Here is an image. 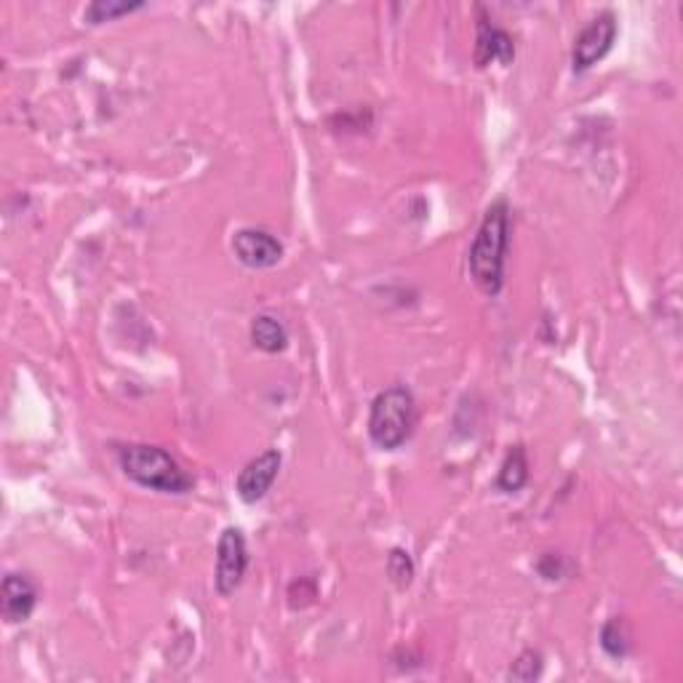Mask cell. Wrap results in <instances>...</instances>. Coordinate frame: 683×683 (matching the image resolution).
<instances>
[{
    "instance_id": "cell-1",
    "label": "cell",
    "mask_w": 683,
    "mask_h": 683,
    "mask_svg": "<svg viewBox=\"0 0 683 683\" xmlns=\"http://www.w3.org/2000/svg\"><path fill=\"white\" fill-rule=\"evenodd\" d=\"M510 248V208L504 201H495L486 208L481 227L468 254L470 278L486 297H497L504 286V262Z\"/></svg>"
},
{
    "instance_id": "cell-2",
    "label": "cell",
    "mask_w": 683,
    "mask_h": 683,
    "mask_svg": "<svg viewBox=\"0 0 683 683\" xmlns=\"http://www.w3.org/2000/svg\"><path fill=\"white\" fill-rule=\"evenodd\" d=\"M118 465L129 481L157 495H187L193 489V476L161 446H123L118 451Z\"/></svg>"
},
{
    "instance_id": "cell-3",
    "label": "cell",
    "mask_w": 683,
    "mask_h": 683,
    "mask_svg": "<svg viewBox=\"0 0 683 683\" xmlns=\"http://www.w3.org/2000/svg\"><path fill=\"white\" fill-rule=\"evenodd\" d=\"M417 398L406 385H390L371 400L369 438L379 451H398L417 430Z\"/></svg>"
},
{
    "instance_id": "cell-4",
    "label": "cell",
    "mask_w": 683,
    "mask_h": 683,
    "mask_svg": "<svg viewBox=\"0 0 683 683\" xmlns=\"http://www.w3.org/2000/svg\"><path fill=\"white\" fill-rule=\"evenodd\" d=\"M248 569V544L241 529L227 527L216 542V571L214 584L220 595H233L241 588Z\"/></svg>"
},
{
    "instance_id": "cell-5",
    "label": "cell",
    "mask_w": 683,
    "mask_h": 683,
    "mask_svg": "<svg viewBox=\"0 0 683 683\" xmlns=\"http://www.w3.org/2000/svg\"><path fill=\"white\" fill-rule=\"evenodd\" d=\"M616 41V17L612 11H603L593 22L577 35L574 49H571V68L574 72H588L593 64L601 62L612 51Z\"/></svg>"
},
{
    "instance_id": "cell-6",
    "label": "cell",
    "mask_w": 683,
    "mask_h": 683,
    "mask_svg": "<svg viewBox=\"0 0 683 683\" xmlns=\"http://www.w3.org/2000/svg\"><path fill=\"white\" fill-rule=\"evenodd\" d=\"M233 254L252 271H271L284 259V243L259 227H241L233 235Z\"/></svg>"
},
{
    "instance_id": "cell-7",
    "label": "cell",
    "mask_w": 683,
    "mask_h": 683,
    "mask_svg": "<svg viewBox=\"0 0 683 683\" xmlns=\"http://www.w3.org/2000/svg\"><path fill=\"white\" fill-rule=\"evenodd\" d=\"M281 462H284L281 451L267 449V451H262L259 457H254L252 462L243 465L238 478H235V491H238V497L243 499V502L256 504L259 499L267 497V491L273 489L275 478H278V472H281Z\"/></svg>"
},
{
    "instance_id": "cell-8",
    "label": "cell",
    "mask_w": 683,
    "mask_h": 683,
    "mask_svg": "<svg viewBox=\"0 0 683 683\" xmlns=\"http://www.w3.org/2000/svg\"><path fill=\"white\" fill-rule=\"evenodd\" d=\"M478 22H476V68H489L491 62L499 64H510L512 57H516V43L502 28H497L486 11L478 6Z\"/></svg>"
},
{
    "instance_id": "cell-9",
    "label": "cell",
    "mask_w": 683,
    "mask_h": 683,
    "mask_svg": "<svg viewBox=\"0 0 683 683\" xmlns=\"http://www.w3.org/2000/svg\"><path fill=\"white\" fill-rule=\"evenodd\" d=\"M38 606V590L30 577L24 574H6L3 590H0V612L9 625L28 622Z\"/></svg>"
},
{
    "instance_id": "cell-10",
    "label": "cell",
    "mask_w": 683,
    "mask_h": 683,
    "mask_svg": "<svg viewBox=\"0 0 683 683\" xmlns=\"http://www.w3.org/2000/svg\"><path fill=\"white\" fill-rule=\"evenodd\" d=\"M252 342L256 350L275 356V353H284L288 347V332H286V326L275 318V315L262 313V315H256L252 324Z\"/></svg>"
},
{
    "instance_id": "cell-11",
    "label": "cell",
    "mask_w": 683,
    "mask_h": 683,
    "mask_svg": "<svg viewBox=\"0 0 683 683\" xmlns=\"http://www.w3.org/2000/svg\"><path fill=\"white\" fill-rule=\"evenodd\" d=\"M527 481H529L527 449H523V446H512L508 457H504L502 468H499L497 489L504 491V495H516V491H521L523 486H527Z\"/></svg>"
},
{
    "instance_id": "cell-12",
    "label": "cell",
    "mask_w": 683,
    "mask_h": 683,
    "mask_svg": "<svg viewBox=\"0 0 683 683\" xmlns=\"http://www.w3.org/2000/svg\"><path fill=\"white\" fill-rule=\"evenodd\" d=\"M140 9H144L142 0H134V3H129V0H94V3L83 11V22L104 24V22H113V19L134 14V11H140Z\"/></svg>"
},
{
    "instance_id": "cell-13",
    "label": "cell",
    "mask_w": 683,
    "mask_h": 683,
    "mask_svg": "<svg viewBox=\"0 0 683 683\" xmlns=\"http://www.w3.org/2000/svg\"><path fill=\"white\" fill-rule=\"evenodd\" d=\"M601 646L603 652L609 656H614V660H622L630 652V633L625 620H620V616H614V620H609L606 625L601 630Z\"/></svg>"
},
{
    "instance_id": "cell-14",
    "label": "cell",
    "mask_w": 683,
    "mask_h": 683,
    "mask_svg": "<svg viewBox=\"0 0 683 683\" xmlns=\"http://www.w3.org/2000/svg\"><path fill=\"white\" fill-rule=\"evenodd\" d=\"M414 574H417L414 558L400 548L390 550V555H387V577H390V582L396 584L398 590H406L414 582Z\"/></svg>"
},
{
    "instance_id": "cell-15",
    "label": "cell",
    "mask_w": 683,
    "mask_h": 683,
    "mask_svg": "<svg viewBox=\"0 0 683 683\" xmlns=\"http://www.w3.org/2000/svg\"><path fill=\"white\" fill-rule=\"evenodd\" d=\"M542 675V654L540 652H523L521 656H518L516 662H512L510 667V679L512 681H521V683H529V681H537Z\"/></svg>"
},
{
    "instance_id": "cell-16",
    "label": "cell",
    "mask_w": 683,
    "mask_h": 683,
    "mask_svg": "<svg viewBox=\"0 0 683 683\" xmlns=\"http://www.w3.org/2000/svg\"><path fill=\"white\" fill-rule=\"evenodd\" d=\"M315 598H318V588H315L313 580H305V577H299V580L292 582V588H288V606L292 609L310 606Z\"/></svg>"
},
{
    "instance_id": "cell-17",
    "label": "cell",
    "mask_w": 683,
    "mask_h": 683,
    "mask_svg": "<svg viewBox=\"0 0 683 683\" xmlns=\"http://www.w3.org/2000/svg\"><path fill=\"white\" fill-rule=\"evenodd\" d=\"M537 569H540V574L544 577V580H561L563 577V558L555 555V553H548L540 558V563H537Z\"/></svg>"
}]
</instances>
